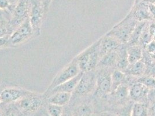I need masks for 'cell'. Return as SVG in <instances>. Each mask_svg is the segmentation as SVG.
<instances>
[{"mask_svg":"<svg viewBox=\"0 0 155 116\" xmlns=\"http://www.w3.org/2000/svg\"><path fill=\"white\" fill-rule=\"evenodd\" d=\"M99 43L100 39L75 58L81 71H93L98 66L100 59L98 52Z\"/></svg>","mask_w":155,"mask_h":116,"instance_id":"cell-1","label":"cell"},{"mask_svg":"<svg viewBox=\"0 0 155 116\" xmlns=\"http://www.w3.org/2000/svg\"><path fill=\"white\" fill-rule=\"evenodd\" d=\"M138 22L129 13L124 19L114 26L107 34L115 37L121 44L127 43Z\"/></svg>","mask_w":155,"mask_h":116,"instance_id":"cell-2","label":"cell"},{"mask_svg":"<svg viewBox=\"0 0 155 116\" xmlns=\"http://www.w3.org/2000/svg\"><path fill=\"white\" fill-rule=\"evenodd\" d=\"M34 36L29 18L18 26L9 36L8 46L16 47L22 45Z\"/></svg>","mask_w":155,"mask_h":116,"instance_id":"cell-3","label":"cell"},{"mask_svg":"<svg viewBox=\"0 0 155 116\" xmlns=\"http://www.w3.org/2000/svg\"><path fill=\"white\" fill-rule=\"evenodd\" d=\"M81 72L77 62L75 59L72 60L69 64L67 65L61 71L58 72V74L54 77L52 83L48 87L45 92H49L54 88L57 86L63 84L65 82L69 81L73 78L76 77Z\"/></svg>","mask_w":155,"mask_h":116,"instance_id":"cell-4","label":"cell"},{"mask_svg":"<svg viewBox=\"0 0 155 116\" xmlns=\"http://www.w3.org/2000/svg\"><path fill=\"white\" fill-rule=\"evenodd\" d=\"M30 8L28 18L34 36L41 34V26L43 20L45 16L44 7L40 0H30Z\"/></svg>","mask_w":155,"mask_h":116,"instance_id":"cell-5","label":"cell"},{"mask_svg":"<svg viewBox=\"0 0 155 116\" xmlns=\"http://www.w3.org/2000/svg\"><path fill=\"white\" fill-rule=\"evenodd\" d=\"M30 8V0H18L14 5L10 20V25L12 32L28 18Z\"/></svg>","mask_w":155,"mask_h":116,"instance_id":"cell-6","label":"cell"},{"mask_svg":"<svg viewBox=\"0 0 155 116\" xmlns=\"http://www.w3.org/2000/svg\"><path fill=\"white\" fill-rule=\"evenodd\" d=\"M96 86V77L93 71L84 72L75 90L72 93V97L86 96L91 92Z\"/></svg>","mask_w":155,"mask_h":116,"instance_id":"cell-7","label":"cell"},{"mask_svg":"<svg viewBox=\"0 0 155 116\" xmlns=\"http://www.w3.org/2000/svg\"><path fill=\"white\" fill-rule=\"evenodd\" d=\"M44 95L38 94L35 92L24 97L18 102L20 109L25 112H34L38 110L43 103Z\"/></svg>","mask_w":155,"mask_h":116,"instance_id":"cell-8","label":"cell"},{"mask_svg":"<svg viewBox=\"0 0 155 116\" xmlns=\"http://www.w3.org/2000/svg\"><path fill=\"white\" fill-rule=\"evenodd\" d=\"M33 92L27 90L23 88L16 87H7L5 88L0 95V99L2 103H13L19 101Z\"/></svg>","mask_w":155,"mask_h":116,"instance_id":"cell-9","label":"cell"},{"mask_svg":"<svg viewBox=\"0 0 155 116\" xmlns=\"http://www.w3.org/2000/svg\"><path fill=\"white\" fill-rule=\"evenodd\" d=\"M111 90V73L105 70L103 71L96 77V92L99 96H103L109 94Z\"/></svg>","mask_w":155,"mask_h":116,"instance_id":"cell-10","label":"cell"},{"mask_svg":"<svg viewBox=\"0 0 155 116\" xmlns=\"http://www.w3.org/2000/svg\"><path fill=\"white\" fill-rule=\"evenodd\" d=\"M129 14L138 22H150L153 20L149 9L148 4L143 1L134 5Z\"/></svg>","mask_w":155,"mask_h":116,"instance_id":"cell-11","label":"cell"},{"mask_svg":"<svg viewBox=\"0 0 155 116\" xmlns=\"http://www.w3.org/2000/svg\"><path fill=\"white\" fill-rule=\"evenodd\" d=\"M121 43L115 37L106 34L102 38L100 39V43L98 45V52L100 58L103 56L104 55L117 49Z\"/></svg>","mask_w":155,"mask_h":116,"instance_id":"cell-12","label":"cell"},{"mask_svg":"<svg viewBox=\"0 0 155 116\" xmlns=\"http://www.w3.org/2000/svg\"><path fill=\"white\" fill-rule=\"evenodd\" d=\"M84 72H81L76 77L73 78L69 81H67L63 84H60L52 90L45 92L43 95L45 97H48L52 94L57 92H67L72 94L75 90L80 79L82 77Z\"/></svg>","mask_w":155,"mask_h":116,"instance_id":"cell-13","label":"cell"},{"mask_svg":"<svg viewBox=\"0 0 155 116\" xmlns=\"http://www.w3.org/2000/svg\"><path fill=\"white\" fill-rule=\"evenodd\" d=\"M149 92V88L138 82L132 84L129 88V97L136 102L142 103V101L147 98Z\"/></svg>","mask_w":155,"mask_h":116,"instance_id":"cell-14","label":"cell"},{"mask_svg":"<svg viewBox=\"0 0 155 116\" xmlns=\"http://www.w3.org/2000/svg\"><path fill=\"white\" fill-rule=\"evenodd\" d=\"M11 11L0 9V37L9 36L12 33L10 25Z\"/></svg>","mask_w":155,"mask_h":116,"instance_id":"cell-15","label":"cell"},{"mask_svg":"<svg viewBox=\"0 0 155 116\" xmlns=\"http://www.w3.org/2000/svg\"><path fill=\"white\" fill-rule=\"evenodd\" d=\"M72 94L67 92H57L46 97L48 102L50 104L64 106L70 102Z\"/></svg>","mask_w":155,"mask_h":116,"instance_id":"cell-16","label":"cell"},{"mask_svg":"<svg viewBox=\"0 0 155 116\" xmlns=\"http://www.w3.org/2000/svg\"><path fill=\"white\" fill-rule=\"evenodd\" d=\"M146 71V65L145 63L140 60L133 64H129L124 73L132 77H141Z\"/></svg>","mask_w":155,"mask_h":116,"instance_id":"cell-17","label":"cell"},{"mask_svg":"<svg viewBox=\"0 0 155 116\" xmlns=\"http://www.w3.org/2000/svg\"><path fill=\"white\" fill-rule=\"evenodd\" d=\"M142 48L139 45H130L127 48V58L129 64L141 60L143 58Z\"/></svg>","mask_w":155,"mask_h":116,"instance_id":"cell-18","label":"cell"},{"mask_svg":"<svg viewBox=\"0 0 155 116\" xmlns=\"http://www.w3.org/2000/svg\"><path fill=\"white\" fill-rule=\"evenodd\" d=\"M129 65L127 48L120 45L117 49V58L116 64L117 69L124 72Z\"/></svg>","mask_w":155,"mask_h":116,"instance_id":"cell-19","label":"cell"},{"mask_svg":"<svg viewBox=\"0 0 155 116\" xmlns=\"http://www.w3.org/2000/svg\"><path fill=\"white\" fill-rule=\"evenodd\" d=\"M117 49L104 55L100 59L98 66H101L104 68L111 67L116 66L117 58Z\"/></svg>","mask_w":155,"mask_h":116,"instance_id":"cell-20","label":"cell"},{"mask_svg":"<svg viewBox=\"0 0 155 116\" xmlns=\"http://www.w3.org/2000/svg\"><path fill=\"white\" fill-rule=\"evenodd\" d=\"M148 22H140L137 23L127 42L129 46L138 45V44H139V41L142 32Z\"/></svg>","mask_w":155,"mask_h":116,"instance_id":"cell-21","label":"cell"},{"mask_svg":"<svg viewBox=\"0 0 155 116\" xmlns=\"http://www.w3.org/2000/svg\"><path fill=\"white\" fill-rule=\"evenodd\" d=\"M112 96L114 99L118 102L124 101L127 97H129V87L122 84L120 85L115 90L112 91Z\"/></svg>","mask_w":155,"mask_h":116,"instance_id":"cell-22","label":"cell"},{"mask_svg":"<svg viewBox=\"0 0 155 116\" xmlns=\"http://www.w3.org/2000/svg\"><path fill=\"white\" fill-rule=\"evenodd\" d=\"M126 74L123 71L116 69L111 73V81H112V91L115 90L120 85L123 84L125 80Z\"/></svg>","mask_w":155,"mask_h":116,"instance_id":"cell-23","label":"cell"},{"mask_svg":"<svg viewBox=\"0 0 155 116\" xmlns=\"http://www.w3.org/2000/svg\"><path fill=\"white\" fill-rule=\"evenodd\" d=\"M148 109L145 104L142 102L133 103L131 116H148Z\"/></svg>","mask_w":155,"mask_h":116,"instance_id":"cell-24","label":"cell"},{"mask_svg":"<svg viewBox=\"0 0 155 116\" xmlns=\"http://www.w3.org/2000/svg\"><path fill=\"white\" fill-rule=\"evenodd\" d=\"M92 107L88 103H83L76 107L73 113L74 116H91L92 114Z\"/></svg>","mask_w":155,"mask_h":116,"instance_id":"cell-25","label":"cell"},{"mask_svg":"<svg viewBox=\"0 0 155 116\" xmlns=\"http://www.w3.org/2000/svg\"><path fill=\"white\" fill-rule=\"evenodd\" d=\"M137 82L143 84L149 89H155V77L145 75L138 78Z\"/></svg>","mask_w":155,"mask_h":116,"instance_id":"cell-26","label":"cell"},{"mask_svg":"<svg viewBox=\"0 0 155 116\" xmlns=\"http://www.w3.org/2000/svg\"><path fill=\"white\" fill-rule=\"evenodd\" d=\"M63 110V107L50 103L47 107V113L50 116H61Z\"/></svg>","mask_w":155,"mask_h":116,"instance_id":"cell-27","label":"cell"},{"mask_svg":"<svg viewBox=\"0 0 155 116\" xmlns=\"http://www.w3.org/2000/svg\"><path fill=\"white\" fill-rule=\"evenodd\" d=\"M11 105L7 108L3 113L2 116H20L21 110L18 106H16L12 103H10Z\"/></svg>","mask_w":155,"mask_h":116,"instance_id":"cell-28","label":"cell"},{"mask_svg":"<svg viewBox=\"0 0 155 116\" xmlns=\"http://www.w3.org/2000/svg\"><path fill=\"white\" fill-rule=\"evenodd\" d=\"M133 102H129L119 110L118 116H131Z\"/></svg>","mask_w":155,"mask_h":116,"instance_id":"cell-29","label":"cell"},{"mask_svg":"<svg viewBox=\"0 0 155 116\" xmlns=\"http://www.w3.org/2000/svg\"><path fill=\"white\" fill-rule=\"evenodd\" d=\"M146 52L149 55H153L155 53V41H151L148 44H147L144 47Z\"/></svg>","mask_w":155,"mask_h":116,"instance_id":"cell-30","label":"cell"},{"mask_svg":"<svg viewBox=\"0 0 155 116\" xmlns=\"http://www.w3.org/2000/svg\"><path fill=\"white\" fill-rule=\"evenodd\" d=\"M148 31L152 39L155 41V22L150 21L148 24Z\"/></svg>","mask_w":155,"mask_h":116,"instance_id":"cell-31","label":"cell"},{"mask_svg":"<svg viewBox=\"0 0 155 116\" xmlns=\"http://www.w3.org/2000/svg\"><path fill=\"white\" fill-rule=\"evenodd\" d=\"M13 7V5H11L9 0H0V9L11 10Z\"/></svg>","mask_w":155,"mask_h":116,"instance_id":"cell-32","label":"cell"},{"mask_svg":"<svg viewBox=\"0 0 155 116\" xmlns=\"http://www.w3.org/2000/svg\"><path fill=\"white\" fill-rule=\"evenodd\" d=\"M40 1L42 2V4L44 7V12L46 15V13H48V11L49 10V8L52 2V0H40Z\"/></svg>","mask_w":155,"mask_h":116,"instance_id":"cell-33","label":"cell"},{"mask_svg":"<svg viewBox=\"0 0 155 116\" xmlns=\"http://www.w3.org/2000/svg\"><path fill=\"white\" fill-rule=\"evenodd\" d=\"M8 38L9 36L0 37V49L8 46Z\"/></svg>","mask_w":155,"mask_h":116,"instance_id":"cell-34","label":"cell"},{"mask_svg":"<svg viewBox=\"0 0 155 116\" xmlns=\"http://www.w3.org/2000/svg\"><path fill=\"white\" fill-rule=\"evenodd\" d=\"M148 7L149 11L152 16L153 19H155V5L148 4Z\"/></svg>","mask_w":155,"mask_h":116,"instance_id":"cell-35","label":"cell"},{"mask_svg":"<svg viewBox=\"0 0 155 116\" xmlns=\"http://www.w3.org/2000/svg\"><path fill=\"white\" fill-rule=\"evenodd\" d=\"M94 116H118L116 115L115 114L111 113L110 111H104V112H101L100 113L97 114L96 115Z\"/></svg>","mask_w":155,"mask_h":116,"instance_id":"cell-36","label":"cell"},{"mask_svg":"<svg viewBox=\"0 0 155 116\" xmlns=\"http://www.w3.org/2000/svg\"><path fill=\"white\" fill-rule=\"evenodd\" d=\"M61 116H74V114L71 110L68 109L64 110L63 114Z\"/></svg>","mask_w":155,"mask_h":116,"instance_id":"cell-37","label":"cell"},{"mask_svg":"<svg viewBox=\"0 0 155 116\" xmlns=\"http://www.w3.org/2000/svg\"><path fill=\"white\" fill-rule=\"evenodd\" d=\"M143 1L147 2L148 4H150L155 5V0H143Z\"/></svg>","mask_w":155,"mask_h":116,"instance_id":"cell-38","label":"cell"},{"mask_svg":"<svg viewBox=\"0 0 155 116\" xmlns=\"http://www.w3.org/2000/svg\"><path fill=\"white\" fill-rule=\"evenodd\" d=\"M5 88H7V87H6L5 85H4V84L0 85V95H1V93L2 92V91L4 90Z\"/></svg>","mask_w":155,"mask_h":116,"instance_id":"cell-39","label":"cell"},{"mask_svg":"<svg viewBox=\"0 0 155 116\" xmlns=\"http://www.w3.org/2000/svg\"><path fill=\"white\" fill-rule=\"evenodd\" d=\"M143 0H135V3H134V5H136V4H138V3H140V2H141Z\"/></svg>","mask_w":155,"mask_h":116,"instance_id":"cell-40","label":"cell"},{"mask_svg":"<svg viewBox=\"0 0 155 116\" xmlns=\"http://www.w3.org/2000/svg\"><path fill=\"white\" fill-rule=\"evenodd\" d=\"M151 56H152V58L155 60V55H151Z\"/></svg>","mask_w":155,"mask_h":116,"instance_id":"cell-41","label":"cell"},{"mask_svg":"<svg viewBox=\"0 0 155 116\" xmlns=\"http://www.w3.org/2000/svg\"><path fill=\"white\" fill-rule=\"evenodd\" d=\"M49 116V114H48V113H47V114H46V115H45V116Z\"/></svg>","mask_w":155,"mask_h":116,"instance_id":"cell-42","label":"cell"},{"mask_svg":"<svg viewBox=\"0 0 155 116\" xmlns=\"http://www.w3.org/2000/svg\"><path fill=\"white\" fill-rule=\"evenodd\" d=\"M1 103H2V101H1V99H0V104H1Z\"/></svg>","mask_w":155,"mask_h":116,"instance_id":"cell-43","label":"cell"},{"mask_svg":"<svg viewBox=\"0 0 155 116\" xmlns=\"http://www.w3.org/2000/svg\"><path fill=\"white\" fill-rule=\"evenodd\" d=\"M154 116H155V115H154Z\"/></svg>","mask_w":155,"mask_h":116,"instance_id":"cell-44","label":"cell"}]
</instances>
